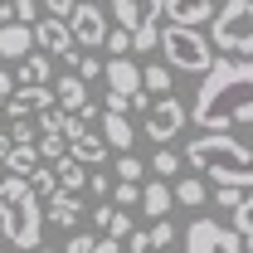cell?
I'll return each instance as SVG.
<instances>
[{
  "label": "cell",
  "mask_w": 253,
  "mask_h": 253,
  "mask_svg": "<svg viewBox=\"0 0 253 253\" xmlns=\"http://www.w3.org/2000/svg\"><path fill=\"white\" fill-rule=\"evenodd\" d=\"M54 102H59L63 112H83V107H88V83H83L78 73H63L59 88H54Z\"/></svg>",
  "instance_id": "19"
},
{
  "label": "cell",
  "mask_w": 253,
  "mask_h": 253,
  "mask_svg": "<svg viewBox=\"0 0 253 253\" xmlns=\"http://www.w3.org/2000/svg\"><path fill=\"white\" fill-rule=\"evenodd\" d=\"M0 5H10V0H0Z\"/></svg>",
  "instance_id": "46"
},
{
  "label": "cell",
  "mask_w": 253,
  "mask_h": 253,
  "mask_svg": "<svg viewBox=\"0 0 253 253\" xmlns=\"http://www.w3.org/2000/svg\"><path fill=\"white\" fill-rule=\"evenodd\" d=\"M25 185L34 190V200H54V195H59V180H54V166H39V170H34V175L25 180Z\"/></svg>",
  "instance_id": "25"
},
{
  "label": "cell",
  "mask_w": 253,
  "mask_h": 253,
  "mask_svg": "<svg viewBox=\"0 0 253 253\" xmlns=\"http://www.w3.org/2000/svg\"><path fill=\"white\" fill-rule=\"evenodd\" d=\"M214 205H219V210H229V214H234V210L244 205V190H214Z\"/></svg>",
  "instance_id": "37"
},
{
  "label": "cell",
  "mask_w": 253,
  "mask_h": 253,
  "mask_svg": "<svg viewBox=\"0 0 253 253\" xmlns=\"http://www.w3.org/2000/svg\"><path fill=\"white\" fill-rule=\"evenodd\" d=\"M170 205H175V195H170V185H166V180H146V185H141V210H146L156 224L170 214Z\"/></svg>",
  "instance_id": "20"
},
{
  "label": "cell",
  "mask_w": 253,
  "mask_h": 253,
  "mask_svg": "<svg viewBox=\"0 0 253 253\" xmlns=\"http://www.w3.org/2000/svg\"><path fill=\"white\" fill-rule=\"evenodd\" d=\"M49 107H54V88H15V97L5 102L10 122H20V117H39V112H49Z\"/></svg>",
  "instance_id": "13"
},
{
  "label": "cell",
  "mask_w": 253,
  "mask_h": 253,
  "mask_svg": "<svg viewBox=\"0 0 253 253\" xmlns=\"http://www.w3.org/2000/svg\"><path fill=\"white\" fill-rule=\"evenodd\" d=\"M234 234H239V244L253 253V195H244V205L234 210Z\"/></svg>",
  "instance_id": "24"
},
{
  "label": "cell",
  "mask_w": 253,
  "mask_h": 253,
  "mask_svg": "<svg viewBox=\"0 0 253 253\" xmlns=\"http://www.w3.org/2000/svg\"><path fill=\"white\" fill-rule=\"evenodd\" d=\"M73 73H78L83 83H93V78H102V63H97L93 54H83V59H78V68H73Z\"/></svg>",
  "instance_id": "35"
},
{
  "label": "cell",
  "mask_w": 253,
  "mask_h": 253,
  "mask_svg": "<svg viewBox=\"0 0 253 253\" xmlns=\"http://www.w3.org/2000/svg\"><path fill=\"white\" fill-rule=\"evenodd\" d=\"M141 88L146 93H170V68L166 63H146L141 68Z\"/></svg>",
  "instance_id": "26"
},
{
  "label": "cell",
  "mask_w": 253,
  "mask_h": 253,
  "mask_svg": "<svg viewBox=\"0 0 253 253\" xmlns=\"http://www.w3.org/2000/svg\"><path fill=\"white\" fill-rule=\"evenodd\" d=\"M170 244H175V224L161 219L156 229H151V249H170Z\"/></svg>",
  "instance_id": "34"
},
{
  "label": "cell",
  "mask_w": 253,
  "mask_h": 253,
  "mask_svg": "<svg viewBox=\"0 0 253 253\" xmlns=\"http://www.w3.org/2000/svg\"><path fill=\"white\" fill-rule=\"evenodd\" d=\"M44 219L54 224V229H63V234H73L78 219H83V200H78V195H54V200L44 205Z\"/></svg>",
  "instance_id": "16"
},
{
  "label": "cell",
  "mask_w": 253,
  "mask_h": 253,
  "mask_svg": "<svg viewBox=\"0 0 253 253\" xmlns=\"http://www.w3.org/2000/svg\"><path fill=\"white\" fill-rule=\"evenodd\" d=\"M93 253H126V249L117 244V239H97V244H93Z\"/></svg>",
  "instance_id": "44"
},
{
  "label": "cell",
  "mask_w": 253,
  "mask_h": 253,
  "mask_svg": "<svg viewBox=\"0 0 253 253\" xmlns=\"http://www.w3.org/2000/svg\"><path fill=\"white\" fill-rule=\"evenodd\" d=\"M68 30H73V44H78V49H97V44H107L112 25H107V10H102L97 0H78Z\"/></svg>",
  "instance_id": "9"
},
{
  "label": "cell",
  "mask_w": 253,
  "mask_h": 253,
  "mask_svg": "<svg viewBox=\"0 0 253 253\" xmlns=\"http://www.w3.org/2000/svg\"><path fill=\"white\" fill-rule=\"evenodd\" d=\"M210 44L224 59H249L253 54V0H224L210 25Z\"/></svg>",
  "instance_id": "5"
},
{
  "label": "cell",
  "mask_w": 253,
  "mask_h": 253,
  "mask_svg": "<svg viewBox=\"0 0 253 253\" xmlns=\"http://www.w3.org/2000/svg\"><path fill=\"white\" fill-rule=\"evenodd\" d=\"M122 249H126V253H151V234H131Z\"/></svg>",
  "instance_id": "40"
},
{
  "label": "cell",
  "mask_w": 253,
  "mask_h": 253,
  "mask_svg": "<svg viewBox=\"0 0 253 253\" xmlns=\"http://www.w3.org/2000/svg\"><path fill=\"white\" fill-rule=\"evenodd\" d=\"M102 83H107L102 112H122V117H126V107H136V112L151 107V93L141 88V68H136V59H107V63H102Z\"/></svg>",
  "instance_id": "7"
},
{
  "label": "cell",
  "mask_w": 253,
  "mask_h": 253,
  "mask_svg": "<svg viewBox=\"0 0 253 253\" xmlns=\"http://www.w3.org/2000/svg\"><path fill=\"white\" fill-rule=\"evenodd\" d=\"M73 117H78L83 126H93V122H102V107H97V102H88V107H83V112H73Z\"/></svg>",
  "instance_id": "42"
},
{
  "label": "cell",
  "mask_w": 253,
  "mask_h": 253,
  "mask_svg": "<svg viewBox=\"0 0 253 253\" xmlns=\"http://www.w3.org/2000/svg\"><path fill=\"white\" fill-rule=\"evenodd\" d=\"M166 15L180 30H205L214 25V0H166Z\"/></svg>",
  "instance_id": "12"
},
{
  "label": "cell",
  "mask_w": 253,
  "mask_h": 253,
  "mask_svg": "<svg viewBox=\"0 0 253 253\" xmlns=\"http://www.w3.org/2000/svg\"><path fill=\"white\" fill-rule=\"evenodd\" d=\"M161 15H166V0H112V20L117 30L131 34L136 54L161 49Z\"/></svg>",
  "instance_id": "6"
},
{
  "label": "cell",
  "mask_w": 253,
  "mask_h": 253,
  "mask_svg": "<svg viewBox=\"0 0 253 253\" xmlns=\"http://www.w3.org/2000/svg\"><path fill=\"white\" fill-rule=\"evenodd\" d=\"M15 146H39V122L34 117H20V122H10V131H5Z\"/></svg>",
  "instance_id": "27"
},
{
  "label": "cell",
  "mask_w": 253,
  "mask_h": 253,
  "mask_svg": "<svg viewBox=\"0 0 253 253\" xmlns=\"http://www.w3.org/2000/svg\"><path fill=\"white\" fill-rule=\"evenodd\" d=\"M93 234H68V244H63V253H93Z\"/></svg>",
  "instance_id": "38"
},
{
  "label": "cell",
  "mask_w": 253,
  "mask_h": 253,
  "mask_svg": "<svg viewBox=\"0 0 253 253\" xmlns=\"http://www.w3.org/2000/svg\"><path fill=\"white\" fill-rule=\"evenodd\" d=\"M185 122H190V107H180L175 97H161L156 107L146 112V136H151L156 146H170V136L185 131Z\"/></svg>",
  "instance_id": "10"
},
{
  "label": "cell",
  "mask_w": 253,
  "mask_h": 253,
  "mask_svg": "<svg viewBox=\"0 0 253 253\" xmlns=\"http://www.w3.org/2000/svg\"><path fill=\"white\" fill-rule=\"evenodd\" d=\"M131 234H136V224H131V214H126V210H117V214H112V224H107V234H102V239H117V244H126Z\"/></svg>",
  "instance_id": "31"
},
{
  "label": "cell",
  "mask_w": 253,
  "mask_h": 253,
  "mask_svg": "<svg viewBox=\"0 0 253 253\" xmlns=\"http://www.w3.org/2000/svg\"><path fill=\"white\" fill-rule=\"evenodd\" d=\"M0 253H5V249H0Z\"/></svg>",
  "instance_id": "48"
},
{
  "label": "cell",
  "mask_w": 253,
  "mask_h": 253,
  "mask_svg": "<svg viewBox=\"0 0 253 253\" xmlns=\"http://www.w3.org/2000/svg\"><path fill=\"white\" fill-rule=\"evenodd\" d=\"M10 151H15V141H10V136H5V131H0V166H5V161H10Z\"/></svg>",
  "instance_id": "45"
},
{
  "label": "cell",
  "mask_w": 253,
  "mask_h": 253,
  "mask_svg": "<svg viewBox=\"0 0 253 253\" xmlns=\"http://www.w3.org/2000/svg\"><path fill=\"white\" fill-rule=\"evenodd\" d=\"M156 54L166 59V68L195 73V78H205V73L214 68V59H219L205 30H180V25H161V49Z\"/></svg>",
  "instance_id": "4"
},
{
  "label": "cell",
  "mask_w": 253,
  "mask_h": 253,
  "mask_svg": "<svg viewBox=\"0 0 253 253\" xmlns=\"http://www.w3.org/2000/svg\"><path fill=\"white\" fill-rule=\"evenodd\" d=\"M10 97H15V73H5V68H0V107H5Z\"/></svg>",
  "instance_id": "41"
},
{
  "label": "cell",
  "mask_w": 253,
  "mask_h": 253,
  "mask_svg": "<svg viewBox=\"0 0 253 253\" xmlns=\"http://www.w3.org/2000/svg\"><path fill=\"white\" fill-rule=\"evenodd\" d=\"M34 49H39L44 59L59 54L63 63H78V59H83V54H73L78 44H73V30H68L63 20H39V25H34Z\"/></svg>",
  "instance_id": "11"
},
{
  "label": "cell",
  "mask_w": 253,
  "mask_h": 253,
  "mask_svg": "<svg viewBox=\"0 0 253 253\" xmlns=\"http://www.w3.org/2000/svg\"><path fill=\"white\" fill-rule=\"evenodd\" d=\"M97 5H102V0H97Z\"/></svg>",
  "instance_id": "47"
},
{
  "label": "cell",
  "mask_w": 253,
  "mask_h": 253,
  "mask_svg": "<svg viewBox=\"0 0 253 253\" xmlns=\"http://www.w3.org/2000/svg\"><path fill=\"white\" fill-rule=\"evenodd\" d=\"M68 156V141L63 136H39V161L44 166H54V161H63Z\"/></svg>",
  "instance_id": "29"
},
{
  "label": "cell",
  "mask_w": 253,
  "mask_h": 253,
  "mask_svg": "<svg viewBox=\"0 0 253 253\" xmlns=\"http://www.w3.org/2000/svg\"><path fill=\"white\" fill-rule=\"evenodd\" d=\"M54 180H59V195H78V190L88 185V166L63 156V161H54Z\"/></svg>",
  "instance_id": "21"
},
{
  "label": "cell",
  "mask_w": 253,
  "mask_h": 253,
  "mask_svg": "<svg viewBox=\"0 0 253 253\" xmlns=\"http://www.w3.org/2000/svg\"><path fill=\"white\" fill-rule=\"evenodd\" d=\"M141 175H146V166L136 156H117V185H141Z\"/></svg>",
  "instance_id": "28"
},
{
  "label": "cell",
  "mask_w": 253,
  "mask_h": 253,
  "mask_svg": "<svg viewBox=\"0 0 253 253\" xmlns=\"http://www.w3.org/2000/svg\"><path fill=\"white\" fill-rule=\"evenodd\" d=\"M102 141H107V151H122V156H131V146H136V126L126 122L122 112H102Z\"/></svg>",
  "instance_id": "15"
},
{
  "label": "cell",
  "mask_w": 253,
  "mask_h": 253,
  "mask_svg": "<svg viewBox=\"0 0 253 253\" xmlns=\"http://www.w3.org/2000/svg\"><path fill=\"white\" fill-rule=\"evenodd\" d=\"M49 73H54V59L30 54L25 63H15V88H49Z\"/></svg>",
  "instance_id": "17"
},
{
  "label": "cell",
  "mask_w": 253,
  "mask_h": 253,
  "mask_svg": "<svg viewBox=\"0 0 253 253\" xmlns=\"http://www.w3.org/2000/svg\"><path fill=\"white\" fill-rule=\"evenodd\" d=\"M44 15H39V5L34 0H15V25H39Z\"/></svg>",
  "instance_id": "33"
},
{
  "label": "cell",
  "mask_w": 253,
  "mask_h": 253,
  "mask_svg": "<svg viewBox=\"0 0 253 253\" xmlns=\"http://www.w3.org/2000/svg\"><path fill=\"white\" fill-rule=\"evenodd\" d=\"M170 195H175L185 210H195V205H205V195H210V190H205V180H200V175H180V180L170 185Z\"/></svg>",
  "instance_id": "23"
},
{
  "label": "cell",
  "mask_w": 253,
  "mask_h": 253,
  "mask_svg": "<svg viewBox=\"0 0 253 253\" xmlns=\"http://www.w3.org/2000/svg\"><path fill=\"white\" fill-rule=\"evenodd\" d=\"M151 170H156L161 180H175V170H180V156H175L170 146H161V151H156V161H151Z\"/></svg>",
  "instance_id": "30"
},
{
  "label": "cell",
  "mask_w": 253,
  "mask_h": 253,
  "mask_svg": "<svg viewBox=\"0 0 253 253\" xmlns=\"http://www.w3.org/2000/svg\"><path fill=\"white\" fill-rule=\"evenodd\" d=\"M190 122L200 131H229L253 122V59H214L190 97Z\"/></svg>",
  "instance_id": "1"
},
{
  "label": "cell",
  "mask_w": 253,
  "mask_h": 253,
  "mask_svg": "<svg viewBox=\"0 0 253 253\" xmlns=\"http://www.w3.org/2000/svg\"><path fill=\"white\" fill-rule=\"evenodd\" d=\"M30 54H39L34 49V25H0V59L25 63Z\"/></svg>",
  "instance_id": "14"
},
{
  "label": "cell",
  "mask_w": 253,
  "mask_h": 253,
  "mask_svg": "<svg viewBox=\"0 0 253 253\" xmlns=\"http://www.w3.org/2000/svg\"><path fill=\"white\" fill-rule=\"evenodd\" d=\"M68 156L78 161V166H102V161H107V141H102V131H83V136H73V141H68Z\"/></svg>",
  "instance_id": "18"
},
{
  "label": "cell",
  "mask_w": 253,
  "mask_h": 253,
  "mask_svg": "<svg viewBox=\"0 0 253 253\" xmlns=\"http://www.w3.org/2000/svg\"><path fill=\"white\" fill-rule=\"evenodd\" d=\"M0 234L10 249H44L39 234H44V205L34 200V190L25 180H0Z\"/></svg>",
  "instance_id": "3"
},
{
  "label": "cell",
  "mask_w": 253,
  "mask_h": 253,
  "mask_svg": "<svg viewBox=\"0 0 253 253\" xmlns=\"http://www.w3.org/2000/svg\"><path fill=\"white\" fill-rule=\"evenodd\" d=\"M112 205H117V210L141 205V185H112Z\"/></svg>",
  "instance_id": "32"
},
{
  "label": "cell",
  "mask_w": 253,
  "mask_h": 253,
  "mask_svg": "<svg viewBox=\"0 0 253 253\" xmlns=\"http://www.w3.org/2000/svg\"><path fill=\"white\" fill-rule=\"evenodd\" d=\"M88 214H93V224L107 234V224H112V214H117V205H97V210H88Z\"/></svg>",
  "instance_id": "39"
},
{
  "label": "cell",
  "mask_w": 253,
  "mask_h": 253,
  "mask_svg": "<svg viewBox=\"0 0 253 253\" xmlns=\"http://www.w3.org/2000/svg\"><path fill=\"white\" fill-rule=\"evenodd\" d=\"M88 185H93V195H112V180L97 170V175H88Z\"/></svg>",
  "instance_id": "43"
},
{
  "label": "cell",
  "mask_w": 253,
  "mask_h": 253,
  "mask_svg": "<svg viewBox=\"0 0 253 253\" xmlns=\"http://www.w3.org/2000/svg\"><path fill=\"white\" fill-rule=\"evenodd\" d=\"M107 49H112V59H126V49H131V34H126V30H112V34H107Z\"/></svg>",
  "instance_id": "36"
},
{
  "label": "cell",
  "mask_w": 253,
  "mask_h": 253,
  "mask_svg": "<svg viewBox=\"0 0 253 253\" xmlns=\"http://www.w3.org/2000/svg\"><path fill=\"white\" fill-rule=\"evenodd\" d=\"M185 253H249V249L239 244L234 229H224L214 219H195L185 229Z\"/></svg>",
  "instance_id": "8"
},
{
  "label": "cell",
  "mask_w": 253,
  "mask_h": 253,
  "mask_svg": "<svg viewBox=\"0 0 253 253\" xmlns=\"http://www.w3.org/2000/svg\"><path fill=\"white\" fill-rule=\"evenodd\" d=\"M39 166H44V161H39V146H15V151H10V161H5V170H10L15 180H30Z\"/></svg>",
  "instance_id": "22"
},
{
  "label": "cell",
  "mask_w": 253,
  "mask_h": 253,
  "mask_svg": "<svg viewBox=\"0 0 253 253\" xmlns=\"http://www.w3.org/2000/svg\"><path fill=\"white\" fill-rule=\"evenodd\" d=\"M185 166L200 170V180L210 175L214 190H244V195H253V151L239 136H229V131H200L185 146Z\"/></svg>",
  "instance_id": "2"
}]
</instances>
